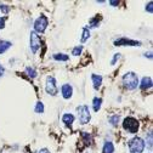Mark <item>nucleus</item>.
Returning a JSON list of instances; mask_svg holds the SVG:
<instances>
[{
	"label": "nucleus",
	"mask_w": 153,
	"mask_h": 153,
	"mask_svg": "<svg viewBox=\"0 0 153 153\" xmlns=\"http://www.w3.org/2000/svg\"><path fill=\"white\" fill-rule=\"evenodd\" d=\"M52 59L55 61H59V62H67L69 60V55L62 53V52H56L52 55Z\"/></svg>",
	"instance_id": "ddd939ff"
},
{
	"label": "nucleus",
	"mask_w": 153,
	"mask_h": 153,
	"mask_svg": "<svg viewBox=\"0 0 153 153\" xmlns=\"http://www.w3.org/2000/svg\"><path fill=\"white\" fill-rule=\"evenodd\" d=\"M82 139H83V141L86 146H90L92 143V136L86 131H82Z\"/></svg>",
	"instance_id": "6ab92c4d"
},
{
	"label": "nucleus",
	"mask_w": 153,
	"mask_h": 153,
	"mask_svg": "<svg viewBox=\"0 0 153 153\" xmlns=\"http://www.w3.org/2000/svg\"><path fill=\"white\" fill-rule=\"evenodd\" d=\"M100 21H101V17L97 15V16H95V17H92V18H90L89 20V29L90 28H96V27H99V25H100Z\"/></svg>",
	"instance_id": "dca6fc26"
},
{
	"label": "nucleus",
	"mask_w": 153,
	"mask_h": 153,
	"mask_svg": "<svg viewBox=\"0 0 153 153\" xmlns=\"http://www.w3.org/2000/svg\"><path fill=\"white\" fill-rule=\"evenodd\" d=\"M0 11H1L3 13H5V15H7L10 12V6L6 5V4H0Z\"/></svg>",
	"instance_id": "b1692460"
},
{
	"label": "nucleus",
	"mask_w": 153,
	"mask_h": 153,
	"mask_svg": "<svg viewBox=\"0 0 153 153\" xmlns=\"http://www.w3.org/2000/svg\"><path fill=\"white\" fill-rule=\"evenodd\" d=\"M139 83H140L139 82V76H137V74L135 72H126L122 76V84L129 91H132V90L137 89Z\"/></svg>",
	"instance_id": "f257e3e1"
},
{
	"label": "nucleus",
	"mask_w": 153,
	"mask_h": 153,
	"mask_svg": "<svg viewBox=\"0 0 153 153\" xmlns=\"http://www.w3.org/2000/svg\"><path fill=\"white\" fill-rule=\"evenodd\" d=\"M108 4H109L111 6H113V7H116V6L119 5V1H108Z\"/></svg>",
	"instance_id": "7c9ffc66"
},
{
	"label": "nucleus",
	"mask_w": 153,
	"mask_h": 153,
	"mask_svg": "<svg viewBox=\"0 0 153 153\" xmlns=\"http://www.w3.org/2000/svg\"><path fill=\"white\" fill-rule=\"evenodd\" d=\"M4 73H5V68L3 67V65L0 63V78H1V76L4 75Z\"/></svg>",
	"instance_id": "c756f323"
},
{
	"label": "nucleus",
	"mask_w": 153,
	"mask_h": 153,
	"mask_svg": "<svg viewBox=\"0 0 153 153\" xmlns=\"http://www.w3.org/2000/svg\"><path fill=\"white\" fill-rule=\"evenodd\" d=\"M146 142H148L149 148H152V132H148V139H146Z\"/></svg>",
	"instance_id": "cd10ccee"
},
{
	"label": "nucleus",
	"mask_w": 153,
	"mask_h": 153,
	"mask_svg": "<svg viewBox=\"0 0 153 153\" xmlns=\"http://www.w3.org/2000/svg\"><path fill=\"white\" fill-rule=\"evenodd\" d=\"M139 86L140 89L142 90H147V89H151L152 88V78L151 76H143L141 83H139Z\"/></svg>",
	"instance_id": "9b49d317"
},
{
	"label": "nucleus",
	"mask_w": 153,
	"mask_h": 153,
	"mask_svg": "<svg viewBox=\"0 0 153 153\" xmlns=\"http://www.w3.org/2000/svg\"><path fill=\"white\" fill-rule=\"evenodd\" d=\"M114 45L116 46H140L141 43L137 40L128 39V38H119V39L114 42Z\"/></svg>",
	"instance_id": "6e6552de"
},
{
	"label": "nucleus",
	"mask_w": 153,
	"mask_h": 153,
	"mask_svg": "<svg viewBox=\"0 0 153 153\" xmlns=\"http://www.w3.org/2000/svg\"><path fill=\"white\" fill-rule=\"evenodd\" d=\"M83 49H84L83 45H76L75 48L72 49V55H73V56H79V55H82Z\"/></svg>",
	"instance_id": "5701e85b"
},
{
	"label": "nucleus",
	"mask_w": 153,
	"mask_h": 153,
	"mask_svg": "<svg viewBox=\"0 0 153 153\" xmlns=\"http://www.w3.org/2000/svg\"><path fill=\"white\" fill-rule=\"evenodd\" d=\"M26 74L29 76L30 79H34V78H36V75H38V72H36V69L34 68V67H32V66H28V67H26Z\"/></svg>",
	"instance_id": "a211bd4d"
},
{
	"label": "nucleus",
	"mask_w": 153,
	"mask_h": 153,
	"mask_svg": "<svg viewBox=\"0 0 153 153\" xmlns=\"http://www.w3.org/2000/svg\"><path fill=\"white\" fill-rule=\"evenodd\" d=\"M102 107V99L101 97H94L92 100V108L95 112H99Z\"/></svg>",
	"instance_id": "f3484780"
},
{
	"label": "nucleus",
	"mask_w": 153,
	"mask_h": 153,
	"mask_svg": "<svg viewBox=\"0 0 153 153\" xmlns=\"http://www.w3.org/2000/svg\"><path fill=\"white\" fill-rule=\"evenodd\" d=\"M49 26V18L45 15H40L39 17L34 21V32L36 34H43Z\"/></svg>",
	"instance_id": "39448f33"
},
{
	"label": "nucleus",
	"mask_w": 153,
	"mask_h": 153,
	"mask_svg": "<svg viewBox=\"0 0 153 153\" xmlns=\"http://www.w3.org/2000/svg\"><path fill=\"white\" fill-rule=\"evenodd\" d=\"M91 80H92V86H94V89H95V90H99V89L101 88V85H102L103 78H102V75H100V74L92 73V74H91Z\"/></svg>",
	"instance_id": "9d476101"
},
{
	"label": "nucleus",
	"mask_w": 153,
	"mask_h": 153,
	"mask_svg": "<svg viewBox=\"0 0 153 153\" xmlns=\"http://www.w3.org/2000/svg\"><path fill=\"white\" fill-rule=\"evenodd\" d=\"M45 91L50 96H56L59 94V86H57V82L55 79V76L49 75L46 78V83H45Z\"/></svg>",
	"instance_id": "423d86ee"
},
{
	"label": "nucleus",
	"mask_w": 153,
	"mask_h": 153,
	"mask_svg": "<svg viewBox=\"0 0 153 153\" xmlns=\"http://www.w3.org/2000/svg\"><path fill=\"white\" fill-rule=\"evenodd\" d=\"M119 59H120V53H119V52H118V53H114V55H113V59L111 60V65L114 66V65H116V62H117Z\"/></svg>",
	"instance_id": "393cba45"
},
{
	"label": "nucleus",
	"mask_w": 153,
	"mask_h": 153,
	"mask_svg": "<svg viewBox=\"0 0 153 153\" xmlns=\"http://www.w3.org/2000/svg\"><path fill=\"white\" fill-rule=\"evenodd\" d=\"M76 116H78V120L80 124H83V125L89 124L91 120V113H90L89 106L80 105L76 107Z\"/></svg>",
	"instance_id": "7ed1b4c3"
},
{
	"label": "nucleus",
	"mask_w": 153,
	"mask_h": 153,
	"mask_svg": "<svg viewBox=\"0 0 153 153\" xmlns=\"http://www.w3.org/2000/svg\"><path fill=\"white\" fill-rule=\"evenodd\" d=\"M38 153H50V149L49 148H40L39 151H38Z\"/></svg>",
	"instance_id": "c85d7f7f"
},
{
	"label": "nucleus",
	"mask_w": 153,
	"mask_h": 153,
	"mask_svg": "<svg viewBox=\"0 0 153 153\" xmlns=\"http://www.w3.org/2000/svg\"><path fill=\"white\" fill-rule=\"evenodd\" d=\"M89 38H90V29L88 27H84L83 28V33H82V38H80V42L85 43Z\"/></svg>",
	"instance_id": "4be33fe9"
},
{
	"label": "nucleus",
	"mask_w": 153,
	"mask_h": 153,
	"mask_svg": "<svg viewBox=\"0 0 153 153\" xmlns=\"http://www.w3.org/2000/svg\"><path fill=\"white\" fill-rule=\"evenodd\" d=\"M145 10H146L148 13H152V12H153V3H152V1H148V4H146Z\"/></svg>",
	"instance_id": "a878e982"
},
{
	"label": "nucleus",
	"mask_w": 153,
	"mask_h": 153,
	"mask_svg": "<svg viewBox=\"0 0 153 153\" xmlns=\"http://www.w3.org/2000/svg\"><path fill=\"white\" fill-rule=\"evenodd\" d=\"M128 147H129V152L130 153H142L145 151L146 143H145L143 139H141L139 136H135V137H132L131 140H129Z\"/></svg>",
	"instance_id": "20e7f679"
},
{
	"label": "nucleus",
	"mask_w": 153,
	"mask_h": 153,
	"mask_svg": "<svg viewBox=\"0 0 153 153\" xmlns=\"http://www.w3.org/2000/svg\"><path fill=\"white\" fill-rule=\"evenodd\" d=\"M114 143L112 141H105L102 146V153H114Z\"/></svg>",
	"instance_id": "4468645a"
},
{
	"label": "nucleus",
	"mask_w": 153,
	"mask_h": 153,
	"mask_svg": "<svg viewBox=\"0 0 153 153\" xmlns=\"http://www.w3.org/2000/svg\"><path fill=\"white\" fill-rule=\"evenodd\" d=\"M108 120H109V124L112 126H117L119 120H120V116L119 114H112V116L108 117Z\"/></svg>",
	"instance_id": "aec40b11"
},
{
	"label": "nucleus",
	"mask_w": 153,
	"mask_h": 153,
	"mask_svg": "<svg viewBox=\"0 0 153 153\" xmlns=\"http://www.w3.org/2000/svg\"><path fill=\"white\" fill-rule=\"evenodd\" d=\"M61 95H62V97L65 100L72 99V96H73V86L71 84H68V83L62 84V86H61Z\"/></svg>",
	"instance_id": "1a4fd4ad"
},
{
	"label": "nucleus",
	"mask_w": 153,
	"mask_h": 153,
	"mask_svg": "<svg viewBox=\"0 0 153 153\" xmlns=\"http://www.w3.org/2000/svg\"><path fill=\"white\" fill-rule=\"evenodd\" d=\"M74 120H75V117L72 113H65L62 116V123H65V125H67V126H72Z\"/></svg>",
	"instance_id": "f8f14e48"
},
{
	"label": "nucleus",
	"mask_w": 153,
	"mask_h": 153,
	"mask_svg": "<svg viewBox=\"0 0 153 153\" xmlns=\"http://www.w3.org/2000/svg\"><path fill=\"white\" fill-rule=\"evenodd\" d=\"M12 46V44L7 40H0V55L5 53Z\"/></svg>",
	"instance_id": "2eb2a0df"
},
{
	"label": "nucleus",
	"mask_w": 153,
	"mask_h": 153,
	"mask_svg": "<svg viewBox=\"0 0 153 153\" xmlns=\"http://www.w3.org/2000/svg\"><path fill=\"white\" fill-rule=\"evenodd\" d=\"M122 125H123V129L128 134H131V135H135V134H137V131L140 129L139 120L136 118H134V117H126V118H124Z\"/></svg>",
	"instance_id": "f03ea898"
},
{
	"label": "nucleus",
	"mask_w": 153,
	"mask_h": 153,
	"mask_svg": "<svg viewBox=\"0 0 153 153\" xmlns=\"http://www.w3.org/2000/svg\"><path fill=\"white\" fill-rule=\"evenodd\" d=\"M5 22H6V18L0 16V29H4L5 28Z\"/></svg>",
	"instance_id": "bb28decb"
},
{
	"label": "nucleus",
	"mask_w": 153,
	"mask_h": 153,
	"mask_svg": "<svg viewBox=\"0 0 153 153\" xmlns=\"http://www.w3.org/2000/svg\"><path fill=\"white\" fill-rule=\"evenodd\" d=\"M44 111H45L44 103H43L42 101H38V102L35 103V107H34V112H35L36 114H42V113H44Z\"/></svg>",
	"instance_id": "412c9836"
},
{
	"label": "nucleus",
	"mask_w": 153,
	"mask_h": 153,
	"mask_svg": "<svg viewBox=\"0 0 153 153\" xmlns=\"http://www.w3.org/2000/svg\"><path fill=\"white\" fill-rule=\"evenodd\" d=\"M42 48V39H40V35L36 34L34 30L30 32L29 34V49L33 53H36L39 51V49Z\"/></svg>",
	"instance_id": "0eeeda50"
}]
</instances>
